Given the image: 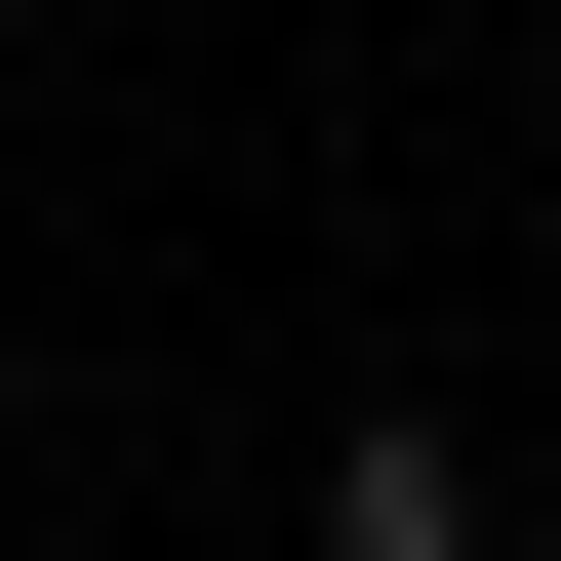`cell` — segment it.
<instances>
[{"label": "cell", "instance_id": "7a4b0ae2", "mask_svg": "<svg viewBox=\"0 0 561 561\" xmlns=\"http://www.w3.org/2000/svg\"><path fill=\"white\" fill-rule=\"evenodd\" d=\"M0 41H41V0H0Z\"/></svg>", "mask_w": 561, "mask_h": 561}, {"label": "cell", "instance_id": "3957f363", "mask_svg": "<svg viewBox=\"0 0 561 561\" xmlns=\"http://www.w3.org/2000/svg\"><path fill=\"white\" fill-rule=\"evenodd\" d=\"M0 401H41V362H0Z\"/></svg>", "mask_w": 561, "mask_h": 561}, {"label": "cell", "instance_id": "6da1fadb", "mask_svg": "<svg viewBox=\"0 0 561 561\" xmlns=\"http://www.w3.org/2000/svg\"><path fill=\"white\" fill-rule=\"evenodd\" d=\"M321 561H522V481H481L442 401H321Z\"/></svg>", "mask_w": 561, "mask_h": 561}]
</instances>
